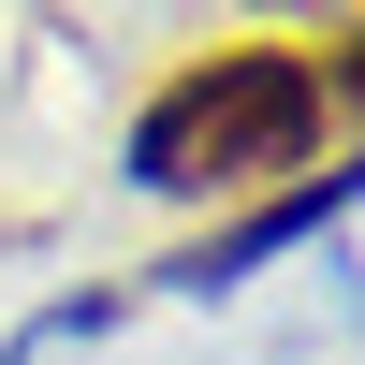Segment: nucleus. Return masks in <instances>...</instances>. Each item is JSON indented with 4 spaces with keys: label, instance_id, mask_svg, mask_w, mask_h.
I'll return each instance as SVG.
<instances>
[{
    "label": "nucleus",
    "instance_id": "1",
    "mask_svg": "<svg viewBox=\"0 0 365 365\" xmlns=\"http://www.w3.org/2000/svg\"><path fill=\"white\" fill-rule=\"evenodd\" d=\"M336 132V73L307 44H205L161 103L132 117V175L175 205H220V190H292Z\"/></svg>",
    "mask_w": 365,
    "mask_h": 365
}]
</instances>
